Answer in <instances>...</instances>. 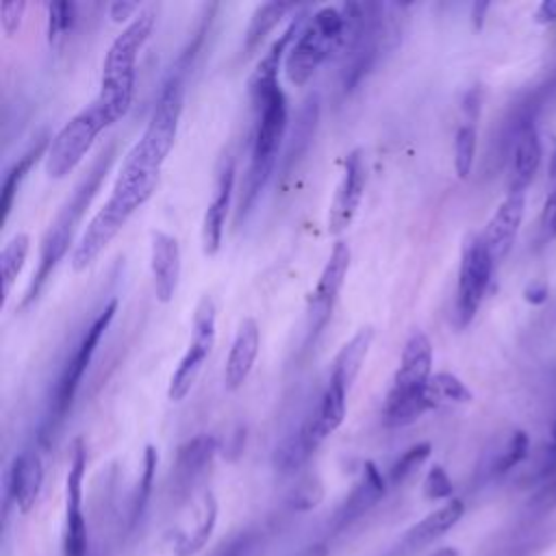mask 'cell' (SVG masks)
<instances>
[{
	"label": "cell",
	"mask_w": 556,
	"mask_h": 556,
	"mask_svg": "<svg viewBox=\"0 0 556 556\" xmlns=\"http://www.w3.org/2000/svg\"><path fill=\"white\" fill-rule=\"evenodd\" d=\"M159 176L161 174L141 169V165L137 163H130V161L122 163V169L113 182L109 200L85 226L80 239L72 250L70 261L74 271L87 269L102 254V250L124 228L128 217L152 198L159 185Z\"/></svg>",
	"instance_id": "6da1fadb"
},
{
	"label": "cell",
	"mask_w": 556,
	"mask_h": 556,
	"mask_svg": "<svg viewBox=\"0 0 556 556\" xmlns=\"http://www.w3.org/2000/svg\"><path fill=\"white\" fill-rule=\"evenodd\" d=\"M113 159H115V143H109L106 148L100 150V154L91 163L89 172L78 180V185L74 187L70 198L59 208L56 217L50 222L48 230L41 237L39 263H37V269L33 271L28 289H26L22 302H20V311L30 306L39 298V293L43 291L52 271L56 269V265L67 254L72 237L76 232V226L80 224V219H83L85 211L89 208L91 200L96 198V193L100 191V185L106 178V174L113 165Z\"/></svg>",
	"instance_id": "7a4b0ae2"
},
{
	"label": "cell",
	"mask_w": 556,
	"mask_h": 556,
	"mask_svg": "<svg viewBox=\"0 0 556 556\" xmlns=\"http://www.w3.org/2000/svg\"><path fill=\"white\" fill-rule=\"evenodd\" d=\"M154 28V13L150 9L139 11V15L124 26V30L113 39L109 46L104 61H102V76H100V93L93 100L106 126L119 122L135 96V78H137V56L146 41L150 39Z\"/></svg>",
	"instance_id": "3957f363"
},
{
	"label": "cell",
	"mask_w": 556,
	"mask_h": 556,
	"mask_svg": "<svg viewBox=\"0 0 556 556\" xmlns=\"http://www.w3.org/2000/svg\"><path fill=\"white\" fill-rule=\"evenodd\" d=\"M198 43H193L189 50L180 54L172 72L167 74L165 83L161 85L156 104L152 109V115L148 119V126L139 141L130 148L135 150L141 159H146L154 167H163L167 161L176 135H178V122L182 115V102H185V72L189 65V59L193 56Z\"/></svg>",
	"instance_id": "277c9868"
},
{
	"label": "cell",
	"mask_w": 556,
	"mask_h": 556,
	"mask_svg": "<svg viewBox=\"0 0 556 556\" xmlns=\"http://www.w3.org/2000/svg\"><path fill=\"white\" fill-rule=\"evenodd\" d=\"M287 98L285 91L278 89L258 111H256V126L252 137V150H250V165L243 180V193L239 202V215L241 219L256 202L258 193L263 191L265 182L269 180L274 165L278 161V152L287 132Z\"/></svg>",
	"instance_id": "5b68a950"
},
{
	"label": "cell",
	"mask_w": 556,
	"mask_h": 556,
	"mask_svg": "<svg viewBox=\"0 0 556 556\" xmlns=\"http://www.w3.org/2000/svg\"><path fill=\"white\" fill-rule=\"evenodd\" d=\"M341 28L343 17L339 7H321L306 17L282 65L285 76L291 85L302 87L313 78V74L321 67L324 61L337 54Z\"/></svg>",
	"instance_id": "8992f818"
},
{
	"label": "cell",
	"mask_w": 556,
	"mask_h": 556,
	"mask_svg": "<svg viewBox=\"0 0 556 556\" xmlns=\"http://www.w3.org/2000/svg\"><path fill=\"white\" fill-rule=\"evenodd\" d=\"M104 128H106V119L96 102H91L89 106L78 111L74 117H70L48 146L46 165H43L48 178L59 180L72 174Z\"/></svg>",
	"instance_id": "52a82bcc"
},
{
	"label": "cell",
	"mask_w": 556,
	"mask_h": 556,
	"mask_svg": "<svg viewBox=\"0 0 556 556\" xmlns=\"http://www.w3.org/2000/svg\"><path fill=\"white\" fill-rule=\"evenodd\" d=\"M115 311H117V300L113 298L98 315L96 319L89 324V328L83 332L78 345L74 348L72 356L65 361L59 378H56V384L52 389V400H50V428H54L65 415L67 410L72 408V402L76 397V391L80 387V380H83V374L87 371L91 358H93V352L102 339V334L106 332L109 324L113 321L115 317Z\"/></svg>",
	"instance_id": "ba28073f"
},
{
	"label": "cell",
	"mask_w": 556,
	"mask_h": 556,
	"mask_svg": "<svg viewBox=\"0 0 556 556\" xmlns=\"http://www.w3.org/2000/svg\"><path fill=\"white\" fill-rule=\"evenodd\" d=\"M215 334H217V311L215 302L211 295H202L195 313H193V324H191V339L189 345L176 367V371L169 378L167 387V397L172 402H180L187 397L191 391L193 382L198 380V374L204 367V361L213 352L215 345Z\"/></svg>",
	"instance_id": "9c48e42d"
},
{
	"label": "cell",
	"mask_w": 556,
	"mask_h": 556,
	"mask_svg": "<svg viewBox=\"0 0 556 556\" xmlns=\"http://www.w3.org/2000/svg\"><path fill=\"white\" fill-rule=\"evenodd\" d=\"M493 267L495 261L489 252V248L482 241V235H471L465 239L463 245V254H460V269H458V298H456V317H458V326H467L493 276Z\"/></svg>",
	"instance_id": "30bf717a"
},
{
	"label": "cell",
	"mask_w": 556,
	"mask_h": 556,
	"mask_svg": "<svg viewBox=\"0 0 556 556\" xmlns=\"http://www.w3.org/2000/svg\"><path fill=\"white\" fill-rule=\"evenodd\" d=\"M352 261V250L345 241H337L319 278L317 285L313 287L308 300H306V343L315 341L317 334L326 328L332 308L337 304V298L341 293V287L345 282L348 269Z\"/></svg>",
	"instance_id": "8fae6325"
},
{
	"label": "cell",
	"mask_w": 556,
	"mask_h": 556,
	"mask_svg": "<svg viewBox=\"0 0 556 556\" xmlns=\"http://www.w3.org/2000/svg\"><path fill=\"white\" fill-rule=\"evenodd\" d=\"M430 378H432V343L421 330H415L404 343L400 367L393 376L391 389L384 400L389 402L421 400L426 397V387Z\"/></svg>",
	"instance_id": "7c38bea8"
},
{
	"label": "cell",
	"mask_w": 556,
	"mask_h": 556,
	"mask_svg": "<svg viewBox=\"0 0 556 556\" xmlns=\"http://www.w3.org/2000/svg\"><path fill=\"white\" fill-rule=\"evenodd\" d=\"M83 443H74L67 478H65V526H63V556H87V523L83 517V476H85Z\"/></svg>",
	"instance_id": "4fadbf2b"
},
{
	"label": "cell",
	"mask_w": 556,
	"mask_h": 556,
	"mask_svg": "<svg viewBox=\"0 0 556 556\" xmlns=\"http://www.w3.org/2000/svg\"><path fill=\"white\" fill-rule=\"evenodd\" d=\"M306 17H308V13L300 11L289 22V26L282 30V35H278V39H274L269 50L261 56V61L256 63L254 72L250 74V78H248V93H250V102H252L254 111H258L280 89V85H278V70H280V65H285L287 52H289L291 43L295 41L300 28L304 26Z\"/></svg>",
	"instance_id": "5bb4252c"
},
{
	"label": "cell",
	"mask_w": 556,
	"mask_h": 556,
	"mask_svg": "<svg viewBox=\"0 0 556 556\" xmlns=\"http://www.w3.org/2000/svg\"><path fill=\"white\" fill-rule=\"evenodd\" d=\"M365 185H367L365 154L361 148H356L345 156V172H343V178H341V182L334 191V198L330 202V211H328V232L330 235L339 237L343 230H348V226L356 217V211L363 202Z\"/></svg>",
	"instance_id": "9a60e30c"
},
{
	"label": "cell",
	"mask_w": 556,
	"mask_h": 556,
	"mask_svg": "<svg viewBox=\"0 0 556 556\" xmlns=\"http://www.w3.org/2000/svg\"><path fill=\"white\" fill-rule=\"evenodd\" d=\"M232 189H235V161H232V156L226 154L217 167L215 191H213V198H211L204 219H202V252H204V256H215L219 252Z\"/></svg>",
	"instance_id": "2e32d148"
},
{
	"label": "cell",
	"mask_w": 556,
	"mask_h": 556,
	"mask_svg": "<svg viewBox=\"0 0 556 556\" xmlns=\"http://www.w3.org/2000/svg\"><path fill=\"white\" fill-rule=\"evenodd\" d=\"M150 271H152L154 298L161 304L172 302L180 282V271H182V256H180V245L176 237L163 230L152 232Z\"/></svg>",
	"instance_id": "e0dca14e"
},
{
	"label": "cell",
	"mask_w": 556,
	"mask_h": 556,
	"mask_svg": "<svg viewBox=\"0 0 556 556\" xmlns=\"http://www.w3.org/2000/svg\"><path fill=\"white\" fill-rule=\"evenodd\" d=\"M523 208H526L523 191H510L491 215L482 232V241L489 248L495 265L510 252L523 219Z\"/></svg>",
	"instance_id": "ac0fdd59"
},
{
	"label": "cell",
	"mask_w": 556,
	"mask_h": 556,
	"mask_svg": "<svg viewBox=\"0 0 556 556\" xmlns=\"http://www.w3.org/2000/svg\"><path fill=\"white\" fill-rule=\"evenodd\" d=\"M43 484V463L35 447L22 450L7 473V495L17 506L22 515H26L41 491Z\"/></svg>",
	"instance_id": "d6986e66"
},
{
	"label": "cell",
	"mask_w": 556,
	"mask_h": 556,
	"mask_svg": "<svg viewBox=\"0 0 556 556\" xmlns=\"http://www.w3.org/2000/svg\"><path fill=\"white\" fill-rule=\"evenodd\" d=\"M384 491H387V480L382 478L380 469L371 460H365L358 482L354 484L350 495L343 500V504L339 506L332 519V528L339 532L352 526L356 519H361L367 510H371L382 500Z\"/></svg>",
	"instance_id": "ffe728a7"
},
{
	"label": "cell",
	"mask_w": 556,
	"mask_h": 556,
	"mask_svg": "<svg viewBox=\"0 0 556 556\" xmlns=\"http://www.w3.org/2000/svg\"><path fill=\"white\" fill-rule=\"evenodd\" d=\"M258 348H261L258 324L252 317H243L237 326V332L224 365V384L228 391L239 389L248 380L254 367V361L258 356Z\"/></svg>",
	"instance_id": "44dd1931"
},
{
	"label": "cell",
	"mask_w": 556,
	"mask_h": 556,
	"mask_svg": "<svg viewBox=\"0 0 556 556\" xmlns=\"http://www.w3.org/2000/svg\"><path fill=\"white\" fill-rule=\"evenodd\" d=\"M217 452V439L211 434H198L185 441L174 460V486L176 491H187L206 471Z\"/></svg>",
	"instance_id": "7402d4cb"
},
{
	"label": "cell",
	"mask_w": 556,
	"mask_h": 556,
	"mask_svg": "<svg viewBox=\"0 0 556 556\" xmlns=\"http://www.w3.org/2000/svg\"><path fill=\"white\" fill-rule=\"evenodd\" d=\"M465 515V504L456 497L447 500L443 506H439L437 510L428 513L421 521H417L402 539V549L406 552H417L426 545H430L432 541H437L439 536H443L450 528H454L460 517Z\"/></svg>",
	"instance_id": "603a6c76"
},
{
	"label": "cell",
	"mask_w": 556,
	"mask_h": 556,
	"mask_svg": "<svg viewBox=\"0 0 556 556\" xmlns=\"http://www.w3.org/2000/svg\"><path fill=\"white\" fill-rule=\"evenodd\" d=\"M345 395H348V389L341 382L330 378L326 389H324V393H321V397H319L317 408L306 419L311 432L315 434V439L319 443H324L343 424V417H345Z\"/></svg>",
	"instance_id": "cb8c5ba5"
},
{
	"label": "cell",
	"mask_w": 556,
	"mask_h": 556,
	"mask_svg": "<svg viewBox=\"0 0 556 556\" xmlns=\"http://www.w3.org/2000/svg\"><path fill=\"white\" fill-rule=\"evenodd\" d=\"M321 443L315 439V434L311 432L308 424L304 421L295 432H291L289 437H285L276 450H274V456H271V463H274V469L282 476H291L295 473L298 469H302L308 458L315 454V450L319 447Z\"/></svg>",
	"instance_id": "d4e9b609"
},
{
	"label": "cell",
	"mask_w": 556,
	"mask_h": 556,
	"mask_svg": "<svg viewBox=\"0 0 556 556\" xmlns=\"http://www.w3.org/2000/svg\"><path fill=\"white\" fill-rule=\"evenodd\" d=\"M371 341H374V328L371 326H363L341 350L339 354L334 356V363H332V374L330 378L341 382L348 391L352 387V382L356 380L361 367H363V361L371 348Z\"/></svg>",
	"instance_id": "484cf974"
},
{
	"label": "cell",
	"mask_w": 556,
	"mask_h": 556,
	"mask_svg": "<svg viewBox=\"0 0 556 556\" xmlns=\"http://www.w3.org/2000/svg\"><path fill=\"white\" fill-rule=\"evenodd\" d=\"M52 137L48 132H43L41 137H37V141L7 169L4 180H2V189H0V208H2V219L9 217L15 193L20 189V182L26 178V174L30 172V167L39 161V156H43L48 152Z\"/></svg>",
	"instance_id": "4316f807"
},
{
	"label": "cell",
	"mask_w": 556,
	"mask_h": 556,
	"mask_svg": "<svg viewBox=\"0 0 556 556\" xmlns=\"http://www.w3.org/2000/svg\"><path fill=\"white\" fill-rule=\"evenodd\" d=\"M289 11H298L295 2H263L254 9L250 24L245 28V37H243V52L252 54L265 39L267 35L282 22V17Z\"/></svg>",
	"instance_id": "83f0119b"
},
{
	"label": "cell",
	"mask_w": 556,
	"mask_h": 556,
	"mask_svg": "<svg viewBox=\"0 0 556 556\" xmlns=\"http://www.w3.org/2000/svg\"><path fill=\"white\" fill-rule=\"evenodd\" d=\"M30 252V237L26 232H15L0 252V269H2V295L9 298L20 271L24 269V263Z\"/></svg>",
	"instance_id": "f1b7e54d"
},
{
	"label": "cell",
	"mask_w": 556,
	"mask_h": 556,
	"mask_svg": "<svg viewBox=\"0 0 556 556\" xmlns=\"http://www.w3.org/2000/svg\"><path fill=\"white\" fill-rule=\"evenodd\" d=\"M426 395L432 408H439L443 404H469L473 397L471 391L465 387V382L450 371L432 374L426 387Z\"/></svg>",
	"instance_id": "f546056e"
},
{
	"label": "cell",
	"mask_w": 556,
	"mask_h": 556,
	"mask_svg": "<svg viewBox=\"0 0 556 556\" xmlns=\"http://www.w3.org/2000/svg\"><path fill=\"white\" fill-rule=\"evenodd\" d=\"M317 104H319L317 98H311L298 115V122H295V128L291 132L289 148H287V154H285V172L304 154L308 141L313 139V132H315V126H317V115H319Z\"/></svg>",
	"instance_id": "4dcf8cb0"
},
{
	"label": "cell",
	"mask_w": 556,
	"mask_h": 556,
	"mask_svg": "<svg viewBox=\"0 0 556 556\" xmlns=\"http://www.w3.org/2000/svg\"><path fill=\"white\" fill-rule=\"evenodd\" d=\"M215 523H217V502H215V497L211 493H206V497H204V515H202L198 528L191 534H180L178 536V541L174 545L176 556H191V554L200 552L206 545V541L211 539Z\"/></svg>",
	"instance_id": "1f68e13d"
},
{
	"label": "cell",
	"mask_w": 556,
	"mask_h": 556,
	"mask_svg": "<svg viewBox=\"0 0 556 556\" xmlns=\"http://www.w3.org/2000/svg\"><path fill=\"white\" fill-rule=\"evenodd\" d=\"M156 463H159L156 447L154 445H146L141 476H139V482H137V489H135V495H132V504H130V528L137 526V521L141 519V515H143V510L148 506V500H150V493H152L154 473H156Z\"/></svg>",
	"instance_id": "d6a6232c"
},
{
	"label": "cell",
	"mask_w": 556,
	"mask_h": 556,
	"mask_svg": "<svg viewBox=\"0 0 556 556\" xmlns=\"http://www.w3.org/2000/svg\"><path fill=\"white\" fill-rule=\"evenodd\" d=\"M476 126L471 122L460 124L454 135V169L458 178H467L476 159Z\"/></svg>",
	"instance_id": "836d02e7"
},
{
	"label": "cell",
	"mask_w": 556,
	"mask_h": 556,
	"mask_svg": "<svg viewBox=\"0 0 556 556\" xmlns=\"http://www.w3.org/2000/svg\"><path fill=\"white\" fill-rule=\"evenodd\" d=\"M530 452V439L523 430H515L510 434V439L506 441L504 450L495 456L493 465H491V473L493 476H504L508 473L513 467H517L521 460L528 458Z\"/></svg>",
	"instance_id": "e575fe53"
},
{
	"label": "cell",
	"mask_w": 556,
	"mask_h": 556,
	"mask_svg": "<svg viewBox=\"0 0 556 556\" xmlns=\"http://www.w3.org/2000/svg\"><path fill=\"white\" fill-rule=\"evenodd\" d=\"M430 452H432V445H430L428 441L408 447V450H406L402 456H397L395 463L391 465V469H389V482H391V484L404 482V480L430 456Z\"/></svg>",
	"instance_id": "d590c367"
},
{
	"label": "cell",
	"mask_w": 556,
	"mask_h": 556,
	"mask_svg": "<svg viewBox=\"0 0 556 556\" xmlns=\"http://www.w3.org/2000/svg\"><path fill=\"white\" fill-rule=\"evenodd\" d=\"M76 20V4L56 0L48 2V41L56 43L72 26Z\"/></svg>",
	"instance_id": "8d00e7d4"
},
{
	"label": "cell",
	"mask_w": 556,
	"mask_h": 556,
	"mask_svg": "<svg viewBox=\"0 0 556 556\" xmlns=\"http://www.w3.org/2000/svg\"><path fill=\"white\" fill-rule=\"evenodd\" d=\"M324 497V486L315 476L304 478L291 493V506L298 510H311L315 508Z\"/></svg>",
	"instance_id": "74e56055"
},
{
	"label": "cell",
	"mask_w": 556,
	"mask_h": 556,
	"mask_svg": "<svg viewBox=\"0 0 556 556\" xmlns=\"http://www.w3.org/2000/svg\"><path fill=\"white\" fill-rule=\"evenodd\" d=\"M454 493V484L441 465H432L424 480L426 500H445Z\"/></svg>",
	"instance_id": "f35d334b"
},
{
	"label": "cell",
	"mask_w": 556,
	"mask_h": 556,
	"mask_svg": "<svg viewBox=\"0 0 556 556\" xmlns=\"http://www.w3.org/2000/svg\"><path fill=\"white\" fill-rule=\"evenodd\" d=\"M26 11V2L24 0H11V2H2L0 4V24L4 35H15L20 30L22 17Z\"/></svg>",
	"instance_id": "ab89813d"
},
{
	"label": "cell",
	"mask_w": 556,
	"mask_h": 556,
	"mask_svg": "<svg viewBox=\"0 0 556 556\" xmlns=\"http://www.w3.org/2000/svg\"><path fill=\"white\" fill-rule=\"evenodd\" d=\"M528 508L536 515H545L552 513L556 508V480L543 484L530 500H528Z\"/></svg>",
	"instance_id": "60d3db41"
},
{
	"label": "cell",
	"mask_w": 556,
	"mask_h": 556,
	"mask_svg": "<svg viewBox=\"0 0 556 556\" xmlns=\"http://www.w3.org/2000/svg\"><path fill=\"white\" fill-rule=\"evenodd\" d=\"M139 4L137 2H126V0H117V2H111L109 7V17L115 22V24H122V22H132L139 13Z\"/></svg>",
	"instance_id": "b9f144b4"
},
{
	"label": "cell",
	"mask_w": 556,
	"mask_h": 556,
	"mask_svg": "<svg viewBox=\"0 0 556 556\" xmlns=\"http://www.w3.org/2000/svg\"><path fill=\"white\" fill-rule=\"evenodd\" d=\"M541 226L547 237H556V191L547 198L541 215Z\"/></svg>",
	"instance_id": "7bdbcfd3"
},
{
	"label": "cell",
	"mask_w": 556,
	"mask_h": 556,
	"mask_svg": "<svg viewBox=\"0 0 556 556\" xmlns=\"http://www.w3.org/2000/svg\"><path fill=\"white\" fill-rule=\"evenodd\" d=\"M523 300L530 304H543L547 300V285L541 280H534L526 287L523 291Z\"/></svg>",
	"instance_id": "ee69618b"
},
{
	"label": "cell",
	"mask_w": 556,
	"mask_h": 556,
	"mask_svg": "<svg viewBox=\"0 0 556 556\" xmlns=\"http://www.w3.org/2000/svg\"><path fill=\"white\" fill-rule=\"evenodd\" d=\"M534 20L539 24H549L556 22V0H543L534 13Z\"/></svg>",
	"instance_id": "f6af8a7d"
},
{
	"label": "cell",
	"mask_w": 556,
	"mask_h": 556,
	"mask_svg": "<svg viewBox=\"0 0 556 556\" xmlns=\"http://www.w3.org/2000/svg\"><path fill=\"white\" fill-rule=\"evenodd\" d=\"M489 11V2H476L473 4V13H471V17H473V26L476 28H482V24H484V13Z\"/></svg>",
	"instance_id": "bcb514c9"
},
{
	"label": "cell",
	"mask_w": 556,
	"mask_h": 556,
	"mask_svg": "<svg viewBox=\"0 0 556 556\" xmlns=\"http://www.w3.org/2000/svg\"><path fill=\"white\" fill-rule=\"evenodd\" d=\"M326 554H328L326 545H324V543H315V545H308V547L300 549V552L293 554V556H326Z\"/></svg>",
	"instance_id": "7dc6e473"
},
{
	"label": "cell",
	"mask_w": 556,
	"mask_h": 556,
	"mask_svg": "<svg viewBox=\"0 0 556 556\" xmlns=\"http://www.w3.org/2000/svg\"><path fill=\"white\" fill-rule=\"evenodd\" d=\"M549 176L556 178V137L552 139V154H549Z\"/></svg>",
	"instance_id": "c3c4849f"
},
{
	"label": "cell",
	"mask_w": 556,
	"mask_h": 556,
	"mask_svg": "<svg viewBox=\"0 0 556 556\" xmlns=\"http://www.w3.org/2000/svg\"><path fill=\"white\" fill-rule=\"evenodd\" d=\"M430 556H460V552L456 547H441V549H437Z\"/></svg>",
	"instance_id": "681fc988"
},
{
	"label": "cell",
	"mask_w": 556,
	"mask_h": 556,
	"mask_svg": "<svg viewBox=\"0 0 556 556\" xmlns=\"http://www.w3.org/2000/svg\"><path fill=\"white\" fill-rule=\"evenodd\" d=\"M543 91H545V96H549V93H556V72L552 74V78H549V83L543 87Z\"/></svg>",
	"instance_id": "f907efd6"
},
{
	"label": "cell",
	"mask_w": 556,
	"mask_h": 556,
	"mask_svg": "<svg viewBox=\"0 0 556 556\" xmlns=\"http://www.w3.org/2000/svg\"><path fill=\"white\" fill-rule=\"evenodd\" d=\"M552 443L556 445V424H554V428H552Z\"/></svg>",
	"instance_id": "816d5d0a"
}]
</instances>
